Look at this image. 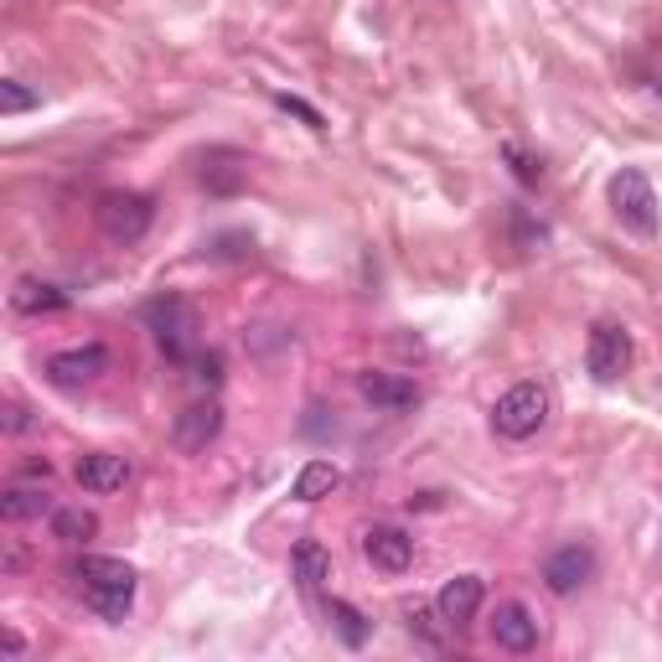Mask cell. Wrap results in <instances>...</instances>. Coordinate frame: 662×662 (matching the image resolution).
I'll return each mask as SVG.
<instances>
[{
    "label": "cell",
    "instance_id": "cell-5",
    "mask_svg": "<svg viewBox=\"0 0 662 662\" xmlns=\"http://www.w3.org/2000/svg\"><path fill=\"white\" fill-rule=\"evenodd\" d=\"M94 218H99V228L115 238V243H140V238L151 234L155 207H151V197H140V192H104Z\"/></svg>",
    "mask_w": 662,
    "mask_h": 662
},
{
    "label": "cell",
    "instance_id": "cell-11",
    "mask_svg": "<svg viewBox=\"0 0 662 662\" xmlns=\"http://www.w3.org/2000/svg\"><path fill=\"white\" fill-rule=\"evenodd\" d=\"M357 393L378 409V414H409V409L420 404V389L409 383L404 373H357Z\"/></svg>",
    "mask_w": 662,
    "mask_h": 662
},
{
    "label": "cell",
    "instance_id": "cell-23",
    "mask_svg": "<svg viewBox=\"0 0 662 662\" xmlns=\"http://www.w3.org/2000/svg\"><path fill=\"white\" fill-rule=\"evenodd\" d=\"M512 228H518V243H523L528 254H539V249L549 243V228L528 218V207H512Z\"/></svg>",
    "mask_w": 662,
    "mask_h": 662
},
{
    "label": "cell",
    "instance_id": "cell-17",
    "mask_svg": "<svg viewBox=\"0 0 662 662\" xmlns=\"http://www.w3.org/2000/svg\"><path fill=\"white\" fill-rule=\"evenodd\" d=\"M295 579H301V590L306 595H322L326 579H332V554L322 544H295Z\"/></svg>",
    "mask_w": 662,
    "mask_h": 662
},
{
    "label": "cell",
    "instance_id": "cell-22",
    "mask_svg": "<svg viewBox=\"0 0 662 662\" xmlns=\"http://www.w3.org/2000/svg\"><path fill=\"white\" fill-rule=\"evenodd\" d=\"M36 109V94L21 88V78H0V115H26Z\"/></svg>",
    "mask_w": 662,
    "mask_h": 662
},
{
    "label": "cell",
    "instance_id": "cell-12",
    "mask_svg": "<svg viewBox=\"0 0 662 662\" xmlns=\"http://www.w3.org/2000/svg\"><path fill=\"white\" fill-rule=\"evenodd\" d=\"M539 637H544V627H539V616L528 611L523 600H508V606H497V616H492V642L502 647V652H533V647H539Z\"/></svg>",
    "mask_w": 662,
    "mask_h": 662
},
{
    "label": "cell",
    "instance_id": "cell-6",
    "mask_svg": "<svg viewBox=\"0 0 662 662\" xmlns=\"http://www.w3.org/2000/svg\"><path fill=\"white\" fill-rule=\"evenodd\" d=\"M585 368L595 383H616L631 368V337L627 326L616 322H595L590 326V347H585Z\"/></svg>",
    "mask_w": 662,
    "mask_h": 662
},
{
    "label": "cell",
    "instance_id": "cell-20",
    "mask_svg": "<svg viewBox=\"0 0 662 662\" xmlns=\"http://www.w3.org/2000/svg\"><path fill=\"white\" fill-rule=\"evenodd\" d=\"M326 621H332V631H337L347 647H362V642H368V616L357 611L352 600H326Z\"/></svg>",
    "mask_w": 662,
    "mask_h": 662
},
{
    "label": "cell",
    "instance_id": "cell-10",
    "mask_svg": "<svg viewBox=\"0 0 662 662\" xmlns=\"http://www.w3.org/2000/svg\"><path fill=\"white\" fill-rule=\"evenodd\" d=\"M590 579H595V549H585V544H564L544 560V585L554 595H575L579 585H590Z\"/></svg>",
    "mask_w": 662,
    "mask_h": 662
},
{
    "label": "cell",
    "instance_id": "cell-9",
    "mask_svg": "<svg viewBox=\"0 0 662 662\" xmlns=\"http://www.w3.org/2000/svg\"><path fill=\"white\" fill-rule=\"evenodd\" d=\"M218 430H223V409L213 404V399H203V404H187L182 414H176L171 445H176L182 456H197V451H207V445L218 441Z\"/></svg>",
    "mask_w": 662,
    "mask_h": 662
},
{
    "label": "cell",
    "instance_id": "cell-21",
    "mask_svg": "<svg viewBox=\"0 0 662 662\" xmlns=\"http://www.w3.org/2000/svg\"><path fill=\"white\" fill-rule=\"evenodd\" d=\"M203 254L207 259H254V238H249V234H218Z\"/></svg>",
    "mask_w": 662,
    "mask_h": 662
},
{
    "label": "cell",
    "instance_id": "cell-7",
    "mask_svg": "<svg viewBox=\"0 0 662 662\" xmlns=\"http://www.w3.org/2000/svg\"><path fill=\"white\" fill-rule=\"evenodd\" d=\"M362 560L373 564V569H383V575H404L409 564H414V539H409L404 528L378 523L362 533Z\"/></svg>",
    "mask_w": 662,
    "mask_h": 662
},
{
    "label": "cell",
    "instance_id": "cell-24",
    "mask_svg": "<svg viewBox=\"0 0 662 662\" xmlns=\"http://www.w3.org/2000/svg\"><path fill=\"white\" fill-rule=\"evenodd\" d=\"M502 155L512 161V176H518L523 187H539V176H544V166H533V161H528V155L518 151V145H502Z\"/></svg>",
    "mask_w": 662,
    "mask_h": 662
},
{
    "label": "cell",
    "instance_id": "cell-13",
    "mask_svg": "<svg viewBox=\"0 0 662 662\" xmlns=\"http://www.w3.org/2000/svg\"><path fill=\"white\" fill-rule=\"evenodd\" d=\"M481 595H487L481 575H456V579H445V585H441V595H435V611H441L445 627H466V621L481 611Z\"/></svg>",
    "mask_w": 662,
    "mask_h": 662
},
{
    "label": "cell",
    "instance_id": "cell-1",
    "mask_svg": "<svg viewBox=\"0 0 662 662\" xmlns=\"http://www.w3.org/2000/svg\"><path fill=\"white\" fill-rule=\"evenodd\" d=\"M73 579L84 585V600L104 621H124L135 606V569L124 560H104V554H84L73 564Z\"/></svg>",
    "mask_w": 662,
    "mask_h": 662
},
{
    "label": "cell",
    "instance_id": "cell-2",
    "mask_svg": "<svg viewBox=\"0 0 662 662\" xmlns=\"http://www.w3.org/2000/svg\"><path fill=\"white\" fill-rule=\"evenodd\" d=\"M140 316H145L155 347H161L171 362H192V357L203 352V322H197L192 301H182V295H171V290H166V295L145 301Z\"/></svg>",
    "mask_w": 662,
    "mask_h": 662
},
{
    "label": "cell",
    "instance_id": "cell-26",
    "mask_svg": "<svg viewBox=\"0 0 662 662\" xmlns=\"http://www.w3.org/2000/svg\"><path fill=\"white\" fill-rule=\"evenodd\" d=\"M192 368H197L192 378L207 383V389H218V383H223V357L218 352H197V357H192Z\"/></svg>",
    "mask_w": 662,
    "mask_h": 662
},
{
    "label": "cell",
    "instance_id": "cell-29",
    "mask_svg": "<svg viewBox=\"0 0 662 662\" xmlns=\"http://www.w3.org/2000/svg\"><path fill=\"white\" fill-rule=\"evenodd\" d=\"M21 564H26V554H21V549H6V560H0V569H6V575H17Z\"/></svg>",
    "mask_w": 662,
    "mask_h": 662
},
{
    "label": "cell",
    "instance_id": "cell-14",
    "mask_svg": "<svg viewBox=\"0 0 662 662\" xmlns=\"http://www.w3.org/2000/svg\"><path fill=\"white\" fill-rule=\"evenodd\" d=\"M130 481V460L109 456V451H94V456L78 460V487L84 492H119Z\"/></svg>",
    "mask_w": 662,
    "mask_h": 662
},
{
    "label": "cell",
    "instance_id": "cell-19",
    "mask_svg": "<svg viewBox=\"0 0 662 662\" xmlns=\"http://www.w3.org/2000/svg\"><path fill=\"white\" fill-rule=\"evenodd\" d=\"M99 533V518L88 508H57L52 512V539H63V544H88Z\"/></svg>",
    "mask_w": 662,
    "mask_h": 662
},
{
    "label": "cell",
    "instance_id": "cell-15",
    "mask_svg": "<svg viewBox=\"0 0 662 662\" xmlns=\"http://www.w3.org/2000/svg\"><path fill=\"white\" fill-rule=\"evenodd\" d=\"M11 306H17L21 316H52V311H68V295L57 285H47V280H21V285L11 290Z\"/></svg>",
    "mask_w": 662,
    "mask_h": 662
},
{
    "label": "cell",
    "instance_id": "cell-3",
    "mask_svg": "<svg viewBox=\"0 0 662 662\" xmlns=\"http://www.w3.org/2000/svg\"><path fill=\"white\" fill-rule=\"evenodd\" d=\"M549 414H554V399L544 383H512L492 409V430L502 441H533L549 425Z\"/></svg>",
    "mask_w": 662,
    "mask_h": 662
},
{
    "label": "cell",
    "instance_id": "cell-16",
    "mask_svg": "<svg viewBox=\"0 0 662 662\" xmlns=\"http://www.w3.org/2000/svg\"><path fill=\"white\" fill-rule=\"evenodd\" d=\"M337 487H341V471L332 460H306L301 476H295V487H290V497H295V502H322V497H332Z\"/></svg>",
    "mask_w": 662,
    "mask_h": 662
},
{
    "label": "cell",
    "instance_id": "cell-8",
    "mask_svg": "<svg viewBox=\"0 0 662 662\" xmlns=\"http://www.w3.org/2000/svg\"><path fill=\"white\" fill-rule=\"evenodd\" d=\"M109 368V352L104 341H84V347H68V352L47 357V378L57 389H78V383H94V378Z\"/></svg>",
    "mask_w": 662,
    "mask_h": 662
},
{
    "label": "cell",
    "instance_id": "cell-18",
    "mask_svg": "<svg viewBox=\"0 0 662 662\" xmlns=\"http://www.w3.org/2000/svg\"><path fill=\"white\" fill-rule=\"evenodd\" d=\"M42 512H52L47 487H11V492L0 497V518H6V523H32Z\"/></svg>",
    "mask_w": 662,
    "mask_h": 662
},
{
    "label": "cell",
    "instance_id": "cell-28",
    "mask_svg": "<svg viewBox=\"0 0 662 662\" xmlns=\"http://www.w3.org/2000/svg\"><path fill=\"white\" fill-rule=\"evenodd\" d=\"M435 616H441V611H435ZM435 616H430V611H409V631H420V637H425L430 647H441V631L430 627V621H435Z\"/></svg>",
    "mask_w": 662,
    "mask_h": 662
},
{
    "label": "cell",
    "instance_id": "cell-25",
    "mask_svg": "<svg viewBox=\"0 0 662 662\" xmlns=\"http://www.w3.org/2000/svg\"><path fill=\"white\" fill-rule=\"evenodd\" d=\"M274 104H280V109H290V115H295V119H306L311 130H326V119H322V109H311L306 99H295V94H274Z\"/></svg>",
    "mask_w": 662,
    "mask_h": 662
},
{
    "label": "cell",
    "instance_id": "cell-30",
    "mask_svg": "<svg viewBox=\"0 0 662 662\" xmlns=\"http://www.w3.org/2000/svg\"><path fill=\"white\" fill-rule=\"evenodd\" d=\"M6 652H11V658H21V652H26V642H21V631H6Z\"/></svg>",
    "mask_w": 662,
    "mask_h": 662
},
{
    "label": "cell",
    "instance_id": "cell-27",
    "mask_svg": "<svg viewBox=\"0 0 662 662\" xmlns=\"http://www.w3.org/2000/svg\"><path fill=\"white\" fill-rule=\"evenodd\" d=\"M6 430H11V435H26V430H36L32 409H26V404H17V399H11V404H6Z\"/></svg>",
    "mask_w": 662,
    "mask_h": 662
},
{
    "label": "cell",
    "instance_id": "cell-4",
    "mask_svg": "<svg viewBox=\"0 0 662 662\" xmlns=\"http://www.w3.org/2000/svg\"><path fill=\"white\" fill-rule=\"evenodd\" d=\"M611 213L621 218V228H631L637 238L658 234V192L647 182V171L627 166L611 176Z\"/></svg>",
    "mask_w": 662,
    "mask_h": 662
}]
</instances>
